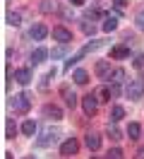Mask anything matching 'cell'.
I'll use <instances>...</instances> for the list:
<instances>
[{
    "instance_id": "obj_1",
    "label": "cell",
    "mask_w": 144,
    "mask_h": 159,
    "mask_svg": "<svg viewBox=\"0 0 144 159\" xmlns=\"http://www.w3.org/2000/svg\"><path fill=\"white\" fill-rule=\"evenodd\" d=\"M127 97L132 101H139L144 97V80L142 77H134V80H130V84H127Z\"/></svg>"
},
{
    "instance_id": "obj_26",
    "label": "cell",
    "mask_w": 144,
    "mask_h": 159,
    "mask_svg": "<svg viewBox=\"0 0 144 159\" xmlns=\"http://www.w3.org/2000/svg\"><path fill=\"white\" fill-rule=\"evenodd\" d=\"M82 31H84L86 36H94V34H96V27H94V24H91V22L84 17V20H82Z\"/></svg>"
},
{
    "instance_id": "obj_3",
    "label": "cell",
    "mask_w": 144,
    "mask_h": 159,
    "mask_svg": "<svg viewBox=\"0 0 144 159\" xmlns=\"http://www.w3.org/2000/svg\"><path fill=\"white\" fill-rule=\"evenodd\" d=\"M77 152H79V142H77L75 138H67L65 142H63V147H60V154H63V157H75Z\"/></svg>"
},
{
    "instance_id": "obj_25",
    "label": "cell",
    "mask_w": 144,
    "mask_h": 159,
    "mask_svg": "<svg viewBox=\"0 0 144 159\" xmlns=\"http://www.w3.org/2000/svg\"><path fill=\"white\" fill-rule=\"evenodd\" d=\"M5 20H7L10 27H19V24H22V15H19V12H7Z\"/></svg>"
},
{
    "instance_id": "obj_13",
    "label": "cell",
    "mask_w": 144,
    "mask_h": 159,
    "mask_svg": "<svg viewBox=\"0 0 144 159\" xmlns=\"http://www.w3.org/2000/svg\"><path fill=\"white\" fill-rule=\"evenodd\" d=\"M84 145H86L89 149H91V152H96V149L101 147V138H98L96 133H86V138H84Z\"/></svg>"
},
{
    "instance_id": "obj_6",
    "label": "cell",
    "mask_w": 144,
    "mask_h": 159,
    "mask_svg": "<svg viewBox=\"0 0 144 159\" xmlns=\"http://www.w3.org/2000/svg\"><path fill=\"white\" fill-rule=\"evenodd\" d=\"M82 109H84L86 116H94L96 111H98V99H96L94 94H86L84 99H82Z\"/></svg>"
},
{
    "instance_id": "obj_33",
    "label": "cell",
    "mask_w": 144,
    "mask_h": 159,
    "mask_svg": "<svg viewBox=\"0 0 144 159\" xmlns=\"http://www.w3.org/2000/svg\"><path fill=\"white\" fill-rule=\"evenodd\" d=\"M134 68H144V56H137V58H134Z\"/></svg>"
},
{
    "instance_id": "obj_8",
    "label": "cell",
    "mask_w": 144,
    "mask_h": 159,
    "mask_svg": "<svg viewBox=\"0 0 144 159\" xmlns=\"http://www.w3.org/2000/svg\"><path fill=\"white\" fill-rule=\"evenodd\" d=\"M60 92H63V97H65V104H67V109H75L77 104H79V99H77V94H75L72 89H70L67 84H63V87H60Z\"/></svg>"
},
{
    "instance_id": "obj_24",
    "label": "cell",
    "mask_w": 144,
    "mask_h": 159,
    "mask_svg": "<svg viewBox=\"0 0 144 159\" xmlns=\"http://www.w3.org/2000/svg\"><path fill=\"white\" fill-rule=\"evenodd\" d=\"M22 133H24L27 138H31V135L36 133V123H34V120H24V123H22Z\"/></svg>"
},
{
    "instance_id": "obj_27",
    "label": "cell",
    "mask_w": 144,
    "mask_h": 159,
    "mask_svg": "<svg viewBox=\"0 0 144 159\" xmlns=\"http://www.w3.org/2000/svg\"><path fill=\"white\" fill-rule=\"evenodd\" d=\"M65 53H67V46H65V43H60L58 48H53V51H50V56H53V58H63Z\"/></svg>"
},
{
    "instance_id": "obj_21",
    "label": "cell",
    "mask_w": 144,
    "mask_h": 159,
    "mask_svg": "<svg viewBox=\"0 0 144 159\" xmlns=\"http://www.w3.org/2000/svg\"><path fill=\"white\" fill-rule=\"evenodd\" d=\"M72 80H75V84H86V82H89V72H86V70H75Z\"/></svg>"
},
{
    "instance_id": "obj_20",
    "label": "cell",
    "mask_w": 144,
    "mask_h": 159,
    "mask_svg": "<svg viewBox=\"0 0 144 159\" xmlns=\"http://www.w3.org/2000/svg\"><path fill=\"white\" fill-rule=\"evenodd\" d=\"M15 135H17V125H15V120H12V118H7V123H5V138L15 140Z\"/></svg>"
},
{
    "instance_id": "obj_15",
    "label": "cell",
    "mask_w": 144,
    "mask_h": 159,
    "mask_svg": "<svg viewBox=\"0 0 144 159\" xmlns=\"http://www.w3.org/2000/svg\"><path fill=\"white\" fill-rule=\"evenodd\" d=\"M15 80H17L19 84H29L31 82V72L27 68H19V70H15Z\"/></svg>"
},
{
    "instance_id": "obj_7",
    "label": "cell",
    "mask_w": 144,
    "mask_h": 159,
    "mask_svg": "<svg viewBox=\"0 0 144 159\" xmlns=\"http://www.w3.org/2000/svg\"><path fill=\"white\" fill-rule=\"evenodd\" d=\"M43 116H46L48 120H63V109L55 106V104H46V106H43Z\"/></svg>"
},
{
    "instance_id": "obj_22",
    "label": "cell",
    "mask_w": 144,
    "mask_h": 159,
    "mask_svg": "<svg viewBox=\"0 0 144 159\" xmlns=\"http://www.w3.org/2000/svg\"><path fill=\"white\" fill-rule=\"evenodd\" d=\"M125 118V109L123 106H113L111 109V123H118V120Z\"/></svg>"
},
{
    "instance_id": "obj_32",
    "label": "cell",
    "mask_w": 144,
    "mask_h": 159,
    "mask_svg": "<svg viewBox=\"0 0 144 159\" xmlns=\"http://www.w3.org/2000/svg\"><path fill=\"white\" fill-rule=\"evenodd\" d=\"M111 94H113V97H120V84H111Z\"/></svg>"
},
{
    "instance_id": "obj_4",
    "label": "cell",
    "mask_w": 144,
    "mask_h": 159,
    "mask_svg": "<svg viewBox=\"0 0 144 159\" xmlns=\"http://www.w3.org/2000/svg\"><path fill=\"white\" fill-rule=\"evenodd\" d=\"M58 135H60L58 130H53V128H46L43 133H41V138L36 140V145H38V147H48L50 142H55V140H58Z\"/></svg>"
},
{
    "instance_id": "obj_35",
    "label": "cell",
    "mask_w": 144,
    "mask_h": 159,
    "mask_svg": "<svg viewBox=\"0 0 144 159\" xmlns=\"http://www.w3.org/2000/svg\"><path fill=\"white\" fill-rule=\"evenodd\" d=\"M134 159H144V149H137V154H134Z\"/></svg>"
},
{
    "instance_id": "obj_29",
    "label": "cell",
    "mask_w": 144,
    "mask_h": 159,
    "mask_svg": "<svg viewBox=\"0 0 144 159\" xmlns=\"http://www.w3.org/2000/svg\"><path fill=\"white\" fill-rule=\"evenodd\" d=\"M134 22H137V29H142V31H144V10H139V12H137Z\"/></svg>"
},
{
    "instance_id": "obj_5",
    "label": "cell",
    "mask_w": 144,
    "mask_h": 159,
    "mask_svg": "<svg viewBox=\"0 0 144 159\" xmlns=\"http://www.w3.org/2000/svg\"><path fill=\"white\" fill-rule=\"evenodd\" d=\"M53 39H55L58 43H65V46H70V41H72V31L65 29V27H53Z\"/></svg>"
},
{
    "instance_id": "obj_34",
    "label": "cell",
    "mask_w": 144,
    "mask_h": 159,
    "mask_svg": "<svg viewBox=\"0 0 144 159\" xmlns=\"http://www.w3.org/2000/svg\"><path fill=\"white\" fill-rule=\"evenodd\" d=\"M70 5H75V7H79V5H84V0H70Z\"/></svg>"
},
{
    "instance_id": "obj_14",
    "label": "cell",
    "mask_w": 144,
    "mask_h": 159,
    "mask_svg": "<svg viewBox=\"0 0 144 159\" xmlns=\"http://www.w3.org/2000/svg\"><path fill=\"white\" fill-rule=\"evenodd\" d=\"M38 10L43 12V15H50V12H58V0H41V5H38Z\"/></svg>"
},
{
    "instance_id": "obj_19",
    "label": "cell",
    "mask_w": 144,
    "mask_h": 159,
    "mask_svg": "<svg viewBox=\"0 0 144 159\" xmlns=\"http://www.w3.org/2000/svg\"><path fill=\"white\" fill-rule=\"evenodd\" d=\"M139 135H142L139 123H130V125H127V138L130 140H139Z\"/></svg>"
},
{
    "instance_id": "obj_18",
    "label": "cell",
    "mask_w": 144,
    "mask_h": 159,
    "mask_svg": "<svg viewBox=\"0 0 144 159\" xmlns=\"http://www.w3.org/2000/svg\"><path fill=\"white\" fill-rule=\"evenodd\" d=\"M106 135H108L111 140H115V142H118V140H123V133L118 130V125H115V123H108V128H106Z\"/></svg>"
},
{
    "instance_id": "obj_17",
    "label": "cell",
    "mask_w": 144,
    "mask_h": 159,
    "mask_svg": "<svg viewBox=\"0 0 144 159\" xmlns=\"http://www.w3.org/2000/svg\"><path fill=\"white\" fill-rule=\"evenodd\" d=\"M101 29H103V31H115V29H118V17H115V15H108L106 22L101 24Z\"/></svg>"
},
{
    "instance_id": "obj_11",
    "label": "cell",
    "mask_w": 144,
    "mask_h": 159,
    "mask_svg": "<svg viewBox=\"0 0 144 159\" xmlns=\"http://www.w3.org/2000/svg\"><path fill=\"white\" fill-rule=\"evenodd\" d=\"M29 36H31L34 41H43L48 36V29L43 27V24H34V27L29 29Z\"/></svg>"
},
{
    "instance_id": "obj_10",
    "label": "cell",
    "mask_w": 144,
    "mask_h": 159,
    "mask_svg": "<svg viewBox=\"0 0 144 159\" xmlns=\"http://www.w3.org/2000/svg\"><path fill=\"white\" fill-rule=\"evenodd\" d=\"M48 56H50V53H48L46 48H41V46H38V48L31 51V60H29V63H31V65H41V63H43Z\"/></svg>"
},
{
    "instance_id": "obj_28",
    "label": "cell",
    "mask_w": 144,
    "mask_h": 159,
    "mask_svg": "<svg viewBox=\"0 0 144 159\" xmlns=\"http://www.w3.org/2000/svg\"><path fill=\"white\" fill-rule=\"evenodd\" d=\"M106 159H123V149H120V147H113V149H108Z\"/></svg>"
},
{
    "instance_id": "obj_37",
    "label": "cell",
    "mask_w": 144,
    "mask_h": 159,
    "mask_svg": "<svg viewBox=\"0 0 144 159\" xmlns=\"http://www.w3.org/2000/svg\"><path fill=\"white\" fill-rule=\"evenodd\" d=\"M24 159H34V157H24Z\"/></svg>"
},
{
    "instance_id": "obj_16",
    "label": "cell",
    "mask_w": 144,
    "mask_h": 159,
    "mask_svg": "<svg viewBox=\"0 0 144 159\" xmlns=\"http://www.w3.org/2000/svg\"><path fill=\"white\" fill-rule=\"evenodd\" d=\"M94 97H96L98 101H111V97H113V94H111V87H106V84H103V87H98V89L94 92Z\"/></svg>"
},
{
    "instance_id": "obj_30",
    "label": "cell",
    "mask_w": 144,
    "mask_h": 159,
    "mask_svg": "<svg viewBox=\"0 0 144 159\" xmlns=\"http://www.w3.org/2000/svg\"><path fill=\"white\" fill-rule=\"evenodd\" d=\"M79 60H82V58H79V56H72V58H70V60H67V63H65V70H72V65H77Z\"/></svg>"
},
{
    "instance_id": "obj_36",
    "label": "cell",
    "mask_w": 144,
    "mask_h": 159,
    "mask_svg": "<svg viewBox=\"0 0 144 159\" xmlns=\"http://www.w3.org/2000/svg\"><path fill=\"white\" fill-rule=\"evenodd\" d=\"M5 159H12V152H5Z\"/></svg>"
},
{
    "instance_id": "obj_23",
    "label": "cell",
    "mask_w": 144,
    "mask_h": 159,
    "mask_svg": "<svg viewBox=\"0 0 144 159\" xmlns=\"http://www.w3.org/2000/svg\"><path fill=\"white\" fill-rule=\"evenodd\" d=\"M125 80V70L123 68H115L113 72H111V84H120Z\"/></svg>"
},
{
    "instance_id": "obj_31",
    "label": "cell",
    "mask_w": 144,
    "mask_h": 159,
    "mask_svg": "<svg viewBox=\"0 0 144 159\" xmlns=\"http://www.w3.org/2000/svg\"><path fill=\"white\" fill-rule=\"evenodd\" d=\"M115 10H125V5H127V0H113Z\"/></svg>"
},
{
    "instance_id": "obj_12",
    "label": "cell",
    "mask_w": 144,
    "mask_h": 159,
    "mask_svg": "<svg viewBox=\"0 0 144 159\" xmlns=\"http://www.w3.org/2000/svg\"><path fill=\"white\" fill-rule=\"evenodd\" d=\"M127 56H130V46H125V43L111 48V58L113 60H123V58H127Z\"/></svg>"
},
{
    "instance_id": "obj_9",
    "label": "cell",
    "mask_w": 144,
    "mask_h": 159,
    "mask_svg": "<svg viewBox=\"0 0 144 159\" xmlns=\"http://www.w3.org/2000/svg\"><path fill=\"white\" fill-rule=\"evenodd\" d=\"M94 70H96V75H98L101 80H111V72H113V70H111V63H108V60H98Z\"/></svg>"
},
{
    "instance_id": "obj_2",
    "label": "cell",
    "mask_w": 144,
    "mask_h": 159,
    "mask_svg": "<svg viewBox=\"0 0 144 159\" xmlns=\"http://www.w3.org/2000/svg\"><path fill=\"white\" fill-rule=\"evenodd\" d=\"M12 109L17 111V113H27V111L31 109V97H29L27 92L15 94V97H12Z\"/></svg>"
}]
</instances>
